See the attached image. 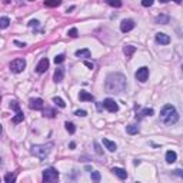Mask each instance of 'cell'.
Returning <instances> with one entry per match:
<instances>
[{
	"label": "cell",
	"instance_id": "44dd1931",
	"mask_svg": "<svg viewBox=\"0 0 183 183\" xmlns=\"http://www.w3.org/2000/svg\"><path fill=\"white\" fill-rule=\"evenodd\" d=\"M126 132H127L129 134H137V133H139V127H137V126L130 125V126L126 127Z\"/></svg>",
	"mask_w": 183,
	"mask_h": 183
},
{
	"label": "cell",
	"instance_id": "83f0119b",
	"mask_svg": "<svg viewBox=\"0 0 183 183\" xmlns=\"http://www.w3.org/2000/svg\"><path fill=\"white\" fill-rule=\"evenodd\" d=\"M64 62V54H57L56 57H54V63L56 64H60V63Z\"/></svg>",
	"mask_w": 183,
	"mask_h": 183
},
{
	"label": "cell",
	"instance_id": "74e56055",
	"mask_svg": "<svg viewBox=\"0 0 183 183\" xmlns=\"http://www.w3.org/2000/svg\"><path fill=\"white\" fill-rule=\"evenodd\" d=\"M175 173H176V175H177V176H180V177H182V179H183V170H180V169H177V170H175Z\"/></svg>",
	"mask_w": 183,
	"mask_h": 183
},
{
	"label": "cell",
	"instance_id": "484cf974",
	"mask_svg": "<svg viewBox=\"0 0 183 183\" xmlns=\"http://www.w3.org/2000/svg\"><path fill=\"white\" fill-rule=\"evenodd\" d=\"M106 2H107V4L113 6V7H120V6H122L120 0H106Z\"/></svg>",
	"mask_w": 183,
	"mask_h": 183
},
{
	"label": "cell",
	"instance_id": "4dcf8cb0",
	"mask_svg": "<svg viewBox=\"0 0 183 183\" xmlns=\"http://www.w3.org/2000/svg\"><path fill=\"white\" fill-rule=\"evenodd\" d=\"M14 179H16V176H14V175H6V177H4L6 183H12V182H14Z\"/></svg>",
	"mask_w": 183,
	"mask_h": 183
},
{
	"label": "cell",
	"instance_id": "7402d4cb",
	"mask_svg": "<svg viewBox=\"0 0 183 183\" xmlns=\"http://www.w3.org/2000/svg\"><path fill=\"white\" fill-rule=\"evenodd\" d=\"M53 102H54V104H56V106H59V107H66V103H64V102H63V99H60V97H54L53 99Z\"/></svg>",
	"mask_w": 183,
	"mask_h": 183
},
{
	"label": "cell",
	"instance_id": "2e32d148",
	"mask_svg": "<svg viewBox=\"0 0 183 183\" xmlns=\"http://www.w3.org/2000/svg\"><path fill=\"white\" fill-rule=\"evenodd\" d=\"M176 159H177V154H176L173 150H169V152L166 153V162H167V163L176 162Z\"/></svg>",
	"mask_w": 183,
	"mask_h": 183
},
{
	"label": "cell",
	"instance_id": "ffe728a7",
	"mask_svg": "<svg viewBox=\"0 0 183 183\" xmlns=\"http://www.w3.org/2000/svg\"><path fill=\"white\" fill-rule=\"evenodd\" d=\"M23 119H25V115H23V113L21 112H17V115L14 117H13V123H14V125H17V123H20V122H23Z\"/></svg>",
	"mask_w": 183,
	"mask_h": 183
},
{
	"label": "cell",
	"instance_id": "8992f818",
	"mask_svg": "<svg viewBox=\"0 0 183 183\" xmlns=\"http://www.w3.org/2000/svg\"><path fill=\"white\" fill-rule=\"evenodd\" d=\"M147 77H149V69L147 67H140L136 72V79L139 82H142V83H145L146 80H147Z\"/></svg>",
	"mask_w": 183,
	"mask_h": 183
},
{
	"label": "cell",
	"instance_id": "ac0fdd59",
	"mask_svg": "<svg viewBox=\"0 0 183 183\" xmlns=\"http://www.w3.org/2000/svg\"><path fill=\"white\" fill-rule=\"evenodd\" d=\"M123 52H125V54H126V57H130L132 54L136 52V47L134 46H132V45H129V46H125V49H123Z\"/></svg>",
	"mask_w": 183,
	"mask_h": 183
},
{
	"label": "cell",
	"instance_id": "d6986e66",
	"mask_svg": "<svg viewBox=\"0 0 183 183\" xmlns=\"http://www.w3.org/2000/svg\"><path fill=\"white\" fill-rule=\"evenodd\" d=\"M77 57H90V50L89 49H80L76 52Z\"/></svg>",
	"mask_w": 183,
	"mask_h": 183
},
{
	"label": "cell",
	"instance_id": "d590c367",
	"mask_svg": "<svg viewBox=\"0 0 183 183\" xmlns=\"http://www.w3.org/2000/svg\"><path fill=\"white\" fill-rule=\"evenodd\" d=\"M29 26H32V27H33V26H39V21L37 20H30L29 21Z\"/></svg>",
	"mask_w": 183,
	"mask_h": 183
},
{
	"label": "cell",
	"instance_id": "30bf717a",
	"mask_svg": "<svg viewBox=\"0 0 183 183\" xmlns=\"http://www.w3.org/2000/svg\"><path fill=\"white\" fill-rule=\"evenodd\" d=\"M47 67H49V60H47V57H43L40 62H39V64L36 66V70L39 72V73H45L46 70H47Z\"/></svg>",
	"mask_w": 183,
	"mask_h": 183
},
{
	"label": "cell",
	"instance_id": "f6af8a7d",
	"mask_svg": "<svg viewBox=\"0 0 183 183\" xmlns=\"http://www.w3.org/2000/svg\"><path fill=\"white\" fill-rule=\"evenodd\" d=\"M182 69H183V66H182Z\"/></svg>",
	"mask_w": 183,
	"mask_h": 183
},
{
	"label": "cell",
	"instance_id": "cb8c5ba5",
	"mask_svg": "<svg viewBox=\"0 0 183 183\" xmlns=\"http://www.w3.org/2000/svg\"><path fill=\"white\" fill-rule=\"evenodd\" d=\"M156 23H162V25H166V23H169V16H159L158 19H156Z\"/></svg>",
	"mask_w": 183,
	"mask_h": 183
},
{
	"label": "cell",
	"instance_id": "d6a6232c",
	"mask_svg": "<svg viewBox=\"0 0 183 183\" xmlns=\"http://www.w3.org/2000/svg\"><path fill=\"white\" fill-rule=\"evenodd\" d=\"M69 36H70V37H77V29H76V27H73V29H70L69 30Z\"/></svg>",
	"mask_w": 183,
	"mask_h": 183
},
{
	"label": "cell",
	"instance_id": "f35d334b",
	"mask_svg": "<svg viewBox=\"0 0 183 183\" xmlns=\"http://www.w3.org/2000/svg\"><path fill=\"white\" fill-rule=\"evenodd\" d=\"M12 107L14 109V110H17V112H19V104H17L16 102H13V104H12Z\"/></svg>",
	"mask_w": 183,
	"mask_h": 183
},
{
	"label": "cell",
	"instance_id": "277c9868",
	"mask_svg": "<svg viewBox=\"0 0 183 183\" xmlns=\"http://www.w3.org/2000/svg\"><path fill=\"white\" fill-rule=\"evenodd\" d=\"M59 179V172L53 167H49V169H46L43 170V180L45 182H56Z\"/></svg>",
	"mask_w": 183,
	"mask_h": 183
},
{
	"label": "cell",
	"instance_id": "1f68e13d",
	"mask_svg": "<svg viewBox=\"0 0 183 183\" xmlns=\"http://www.w3.org/2000/svg\"><path fill=\"white\" fill-rule=\"evenodd\" d=\"M154 0H142V6H145V7H150L152 4H153Z\"/></svg>",
	"mask_w": 183,
	"mask_h": 183
},
{
	"label": "cell",
	"instance_id": "8d00e7d4",
	"mask_svg": "<svg viewBox=\"0 0 183 183\" xmlns=\"http://www.w3.org/2000/svg\"><path fill=\"white\" fill-rule=\"evenodd\" d=\"M84 66H88V67H89V69H93V67H95V66H93V63H90V62H88V60H86V62H84Z\"/></svg>",
	"mask_w": 183,
	"mask_h": 183
},
{
	"label": "cell",
	"instance_id": "4316f807",
	"mask_svg": "<svg viewBox=\"0 0 183 183\" xmlns=\"http://www.w3.org/2000/svg\"><path fill=\"white\" fill-rule=\"evenodd\" d=\"M102 179V176H100L99 172H91V180H95V182H100Z\"/></svg>",
	"mask_w": 183,
	"mask_h": 183
},
{
	"label": "cell",
	"instance_id": "52a82bcc",
	"mask_svg": "<svg viewBox=\"0 0 183 183\" xmlns=\"http://www.w3.org/2000/svg\"><path fill=\"white\" fill-rule=\"evenodd\" d=\"M103 104H104V107L107 109L110 113H115V112H117V110H119V106H117V103L113 99H106L103 102Z\"/></svg>",
	"mask_w": 183,
	"mask_h": 183
},
{
	"label": "cell",
	"instance_id": "e575fe53",
	"mask_svg": "<svg viewBox=\"0 0 183 183\" xmlns=\"http://www.w3.org/2000/svg\"><path fill=\"white\" fill-rule=\"evenodd\" d=\"M95 147H96V152H97V153H99V154H102V153H103V152H102V149H100L99 143H95Z\"/></svg>",
	"mask_w": 183,
	"mask_h": 183
},
{
	"label": "cell",
	"instance_id": "6da1fadb",
	"mask_svg": "<svg viewBox=\"0 0 183 183\" xmlns=\"http://www.w3.org/2000/svg\"><path fill=\"white\" fill-rule=\"evenodd\" d=\"M126 88V77L123 75H119V73H115V75H110L107 77V82H106V90L109 93H122Z\"/></svg>",
	"mask_w": 183,
	"mask_h": 183
},
{
	"label": "cell",
	"instance_id": "836d02e7",
	"mask_svg": "<svg viewBox=\"0 0 183 183\" xmlns=\"http://www.w3.org/2000/svg\"><path fill=\"white\" fill-rule=\"evenodd\" d=\"M75 115H76V116H80V117H84L86 115H88V113L84 112V110H76Z\"/></svg>",
	"mask_w": 183,
	"mask_h": 183
},
{
	"label": "cell",
	"instance_id": "60d3db41",
	"mask_svg": "<svg viewBox=\"0 0 183 183\" xmlns=\"http://www.w3.org/2000/svg\"><path fill=\"white\" fill-rule=\"evenodd\" d=\"M96 106H97V109H99V110H102L104 104H102V103H96Z\"/></svg>",
	"mask_w": 183,
	"mask_h": 183
},
{
	"label": "cell",
	"instance_id": "603a6c76",
	"mask_svg": "<svg viewBox=\"0 0 183 183\" xmlns=\"http://www.w3.org/2000/svg\"><path fill=\"white\" fill-rule=\"evenodd\" d=\"M66 130L69 132L70 134H73L76 132V127H75V125L73 123H70V122H66Z\"/></svg>",
	"mask_w": 183,
	"mask_h": 183
},
{
	"label": "cell",
	"instance_id": "ab89813d",
	"mask_svg": "<svg viewBox=\"0 0 183 183\" xmlns=\"http://www.w3.org/2000/svg\"><path fill=\"white\" fill-rule=\"evenodd\" d=\"M14 45H16V46H19V47H25V43H20V42H17V40H16V42H14Z\"/></svg>",
	"mask_w": 183,
	"mask_h": 183
},
{
	"label": "cell",
	"instance_id": "e0dca14e",
	"mask_svg": "<svg viewBox=\"0 0 183 183\" xmlns=\"http://www.w3.org/2000/svg\"><path fill=\"white\" fill-rule=\"evenodd\" d=\"M62 4V0H45L46 7H57Z\"/></svg>",
	"mask_w": 183,
	"mask_h": 183
},
{
	"label": "cell",
	"instance_id": "5b68a950",
	"mask_svg": "<svg viewBox=\"0 0 183 183\" xmlns=\"http://www.w3.org/2000/svg\"><path fill=\"white\" fill-rule=\"evenodd\" d=\"M26 67V60L25 59H16L10 63V70L14 72V73H20V72L25 70Z\"/></svg>",
	"mask_w": 183,
	"mask_h": 183
},
{
	"label": "cell",
	"instance_id": "5bb4252c",
	"mask_svg": "<svg viewBox=\"0 0 183 183\" xmlns=\"http://www.w3.org/2000/svg\"><path fill=\"white\" fill-rule=\"evenodd\" d=\"M103 145L106 146V149L110 150V152H115V150L117 149L116 143H115V142H112V140H109V139H103Z\"/></svg>",
	"mask_w": 183,
	"mask_h": 183
},
{
	"label": "cell",
	"instance_id": "7bdbcfd3",
	"mask_svg": "<svg viewBox=\"0 0 183 183\" xmlns=\"http://www.w3.org/2000/svg\"><path fill=\"white\" fill-rule=\"evenodd\" d=\"M173 2H176V3H182V0H173Z\"/></svg>",
	"mask_w": 183,
	"mask_h": 183
},
{
	"label": "cell",
	"instance_id": "3957f363",
	"mask_svg": "<svg viewBox=\"0 0 183 183\" xmlns=\"http://www.w3.org/2000/svg\"><path fill=\"white\" fill-rule=\"evenodd\" d=\"M52 147H53V143H47V145H36V146L32 147V153H33L37 159L43 160V159L50 153Z\"/></svg>",
	"mask_w": 183,
	"mask_h": 183
},
{
	"label": "cell",
	"instance_id": "9a60e30c",
	"mask_svg": "<svg viewBox=\"0 0 183 183\" xmlns=\"http://www.w3.org/2000/svg\"><path fill=\"white\" fill-rule=\"evenodd\" d=\"M79 99L82 100V102H91V100H93V96H91L90 93H88V91L82 90L79 93Z\"/></svg>",
	"mask_w": 183,
	"mask_h": 183
},
{
	"label": "cell",
	"instance_id": "b9f144b4",
	"mask_svg": "<svg viewBox=\"0 0 183 183\" xmlns=\"http://www.w3.org/2000/svg\"><path fill=\"white\" fill-rule=\"evenodd\" d=\"M159 2H160V3H167L169 0H159Z\"/></svg>",
	"mask_w": 183,
	"mask_h": 183
},
{
	"label": "cell",
	"instance_id": "f546056e",
	"mask_svg": "<svg viewBox=\"0 0 183 183\" xmlns=\"http://www.w3.org/2000/svg\"><path fill=\"white\" fill-rule=\"evenodd\" d=\"M54 110H52V109H46L45 110V116H47V117H54Z\"/></svg>",
	"mask_w": 183,
	"mask_h": 183
},
{
	"label": "cell",
	"instance_id": "ba28073f",
	"mask_svg": "<svg viewBox=\"0 0 183 183\" xmlns=\"http://www.w3.org/2000/svg\"><path fill=\"white\" fill-rule=\"evenodd\" d=\"M133 27H134V21L130 20V19H127V20H123L120 23V30L123 32V33H126V32H130Z\"/></svg>",
	"mask_w": 183,
	"mask_h": 183
},
{
	"label": "cell",
	"instance_id": "8fae6325",
	"mask_svg": "<svg viewBox=\"0 0 183 183\" xmlns=\"http://www.w3.org/2000/svg\"><path fill=\"white\" fill-rule=\"evenodd\" d=\"M156 42L160 43V45H169L170 43V37L165 33H158L156 34Z\"/></svg>",
	"mask_w": 183,
	"mask_h": 183
},
{
	"label": "cell",
	"instance_id": "9c48e42d",
	"mask_svg": "<svg viewBox=\"0 0 183 183\" xmlns=\"http://www.w3.org/2000/svg\"><path fill=\"white\" fill-rule=\"evenodd\" d=\"M29 107L34 109V110H42V109L45 107V103H43L42 99H32L29 103Z\"/></svg>",
	"mask_w": 183,
	"mask_h": 183
},
{
	"label": "cell",
	"instance_id": "f1b7e54d",
	"mask_svg": "<svg viewBox=\"0 0 183 183\" xmlns=\"http://www.w3.org/2000/svg\"><path fill=\"white\" fill-rule=\"evenodd\" d=\"M140 115L142 116H152L153 115V109H143Z\"/></svg>",
	"mask_w": 183,
	"mask_h": 183
},
{
	"label": "cell",
	"instance_id": "7a4b0ae2",
	"mask_svg": "<svg viewBox=\"0 0 183 183\" xmlns=\"http://www.w3.org/2000/svg\"><path fill=\"white\" fill-rule=\"evenodd\" d=\"M179 119V115L176 112V109L172 106V104H165L160 110V122L163 125L166 126H170V125H175L176 122Z\"/></svg>",
	"mask_w": 183,
	"mask_h": 183
},
{
	"label": "cell",
	"instance_id": "4fadbf2b",
	"mask_svg": "<svg viewBox=\"0 0 183 183\" xmlns=\"http://www.w3.org/2000/svg\"><path fill=\"white\" fill-rule=\"evenodd\" d=\"M112 172L117 176V177H119V179H126V177H127V173H126V170H123V169H120V167H113Z\"/></svg>",
	"mask_w": 183,
	"mask_h": 183
},
{
	"label": "cell",
	"instance_id": "7c38bea8",
	"mask_svg": "<svg viewBox=\"0 0 183 183\" xmlns=\"http://www.w3.org/2000/svg\"><path fill=\"white\" fill-rule=\"evenodd\" d=\"M63 76H64V69H63V67H59V69H56V72H54L53 80L56 83H59V82L63 80Z\"/></svg>",
	"mask_w": 183,
	"mask_h": 183
},
{
	"label": "cell",
	"instance_id": "ee69618b",
	"mask_svg": "<svg viewBox=\"0 0 183 183\" xmlns=\"http://www.w3.org/2000/svg\"><path fill=\"white\" fill-rule=\"evenodd\" d=\"M30 2H33V0H30Z\"/></svg>",
	"mask_w": 183,
	"mask_h": 183
},
{
	"label": "cell",
	"instance_id": "d4e9b609",
	"mask_svg": "<svg viewBox=\"0 0 183 183\" xmlns=\"http://www.w3.org/2000/svg\"><path fill=\"white\" fill-rule=\"evenodd\" d=\"M9 23H10L9 17H2V19H0V26H2V29H6L9 26Z\"/></svg>",
	"mask_w": 183,
	"mask_h": 183
}]
</instances>
